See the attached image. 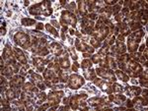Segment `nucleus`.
I'll list each match as a JSON object with an SVG mask.
<instances>
[{"label": "nucleus", "instance_id": "1", "mask_svg": "<svg viewBox=\"0 0 148 111\" xmlns=\"http://www.w3.org/2000/svg\"><path fill=\"white\" fill-rule=\"evenodd\" d=\"M29 12L31 15L34 16L40 15V14H43V16H50L52 13V10L50 8V2L45 0L43 2H41V3L31 6L29 9Z\"/></svg>", "mask_w": 148, "mask_h": 111}, {"label": "nucleus", "instance_id": "2", "mask_svg": "<svg viewBox=\"0 0 148 111\" xmlns=\"http://www.w3.org/2000/svg\"><path fill=\"white\" fill-rule=\"evenodd\" d=\"M143 31H136L135 33L129 34L128 38V50L131 53H133L137 49L138 47V43L140 42V39L143 36Z\"/></svg>", "mask_w": 148, "mask_h": 111}, {"label": "nucleus", "instance_id": "3", "mask_svg": "<svg viewBox=\"0 0 148 111\" xmlns=\"http://www.w3.org/2000/svg\"><path fill=\"white\" fill-rule=\"evenodd\" d=\"M76 23H77V19H76L75 15L71 13L68 10H64L61 13V19H60V24L63 27L66 26V24L71 25L72 27H76Z\"/></svg>", "mask_w": 148, "mask_h": 111}, {"label": "nucleus", "instance_id": "4", "mask_svg": "<svg viewBox=\"0 0 148 111\" xmlns=\"http://www.w3.org/2000/svg\"><path fill=\"white\" fill-rule=\"evenodd\" d=\"M84 84H85L84 78H82L81 76L77 75V74H73V75H71L69 77V83L67 87L72 89H77L82 87Z\"/></svg>", "mask_w": 148, "mask_h": 111}, {"label": "nucleus", "instance_id": "5", "mask_svg": "<svg viewBox=\"0 0 148 111\" xmlns=\"http://www.w3.org/2000/svg\"><path fill=\"white\" fill-rule=\"evenodd\" d=\"M14 40L20 46L25 47V48H29L30 44H31V41H30L28 34H24L23 32H18V33L14 36Z\"/></svg>", "mask_w": 148, "mask_h": 111}, {"label": "nucleus", "instance_id": "6", "mask_svg": "<svg viewBox=\"0 0 148 111\" xmlns=\"http://www.w3.org/2000/svg\"><path fill=\"white\" fill-rule=\"evenodd\" d=\"M96 73L98 74L99 76H101L103 79H106V80L111 81V82L117 81V79H115L114 75V72H113L112 70H105V69H102V68H97Z\"/></svg>", "mask_w": 148, "mask_h": 111}, {"label": "nucleus", "instance_id": "7", "mask_svg": "<svg viewBox=\"0 0 148 111\" xmlns=\"http://www.w3.org/2000/svg\"><path fill=\"white\" fill-rule=\"evenodd\" d=\"M64 92L63 91H52L50 92L48 94V100H50V104H58L60 101L61 98L63 96Z\"/></svg>", "mask_w": 148, "mask_h": 111}, {"label": "nucleus", "instance_id": "8", "mask_svg": "<svg viewBox=\"0 0 148 111\" xmlns=\"http://www.w3.org/2000/svg\"><path fill=\"white\" fill-rule=\"evenodd\" d=\"M14 50H15V55L16 57H17V59L19 60L20 63H22L23 65H25L26 68H29V66L27 65V58L26 56H25V54L22 52V50L20 49V48L18 47H14Z\"/></svg>", "mask_w": 148, "mask_h": 111}, {"label": "nucleus", "instance_id": "9", "mask_svg": "<svg viewBox=\"0 0 148 111\" xmlns=\"http://www.w3.org/2000/svg\"><path fill=\"white\" fill-rule=\"evenodd\" d=\"M48 47H50V51L54 53V54H55V56H60V54L62 52V47L59 43L52 42V43H50Z\"/></svg>", "mask_w": 148, "mask_h": 111}, {"label": "nucleus", "instance_id": "10", "mask_svg": "<svg viewBox=\"0 0 148 111\" xmlns=\"http://www.w3.org/2000/svg\"><path fill=\"white\" fill-rule=\"evenodd\" d=\"M24 83V78L21 77V76H15V77H13L11 79L10 81V85L13 87H19L21 85Z\"/></svg>", "mask_w": 148, "mask_h": 111}, {"label": "nucleus", "instance_id": "11", "mask_svg": "<svg viewBox=\"0 0 148 111\" xmlns=\"http://www.w3.org/2000/svg\"><path fill=\"white\" fill-rule=\"evenodd\" d=\"M126 92L130 96H137L141 92V89L136 87H126Z\"/></svg>", "mask_w": 148, "mask_h": 111}, {"label": "nucleus", "instance_id": "12", "mask_svg": "<svg viewBox=\"0 0 148 111\" xmlns=\"http://www.w3.org/2000/svg\"><path fill=\"white\" fill-rule=\"evenodd\" d=\"M69 65H70V64H69V60H68V54L66 52H64V55L59 59V66H60L61 68L67 69L69 68Z\"/></svg>", "mask_w": 148, "mask_h": 111}, {"label": "nucleus", "instance_id": "13", "mask_svg": "<svg viewBox=\"0 0 148 111\" xmlns=\"http://www.w3.org/2000/svg\"><path fill=\"white\" fill-rule=\"evenodd\" d=\"M126 96H121V94H117V96H110V100L113 102L117 103V104H122V101L126 100Z\"/></svg>", "mask_w": 148, "mask_h": 111}, {"label": "nucleus", "instance_id": "14", "mask_svg": "<svg viewBox=\"0 0 148 111\" xmlns=\"http://www.w3.org/2000/svg\"><path fill=\"white\" fill-rule=\"evenodd\" d=\"M2 56H3L4 59H12V50H11V46L9 44H7L5 46L3 50V53H2Z\"/></svg>", "mask_w": 148, "mask_h": 111}, {"label": "nucleus", "instance_id": "15", "mask_svg": "<svg viewBox=\"0 0 148 111\" xmlns=\"http://www.w3.org/2000/svg\"><path fill=\"white\" fill-rule=\"evenodd\" d=\"M23 26L26 27H30V26H35L36 25V20L34 19H30V18H23L22 21H21Z\"/></svg>", "mask_w": 148, "mask_h": 111}, {"label": "nucleus", "instance_id": "16", "mask_svg": "<svg viewBox=\"0 0 148 111\" xmlns=\"http://www.w3.org/2000/svg\"><path fill=\"white\" fill-rule=\"evenodd\" d=\"M78 4H79V11L80 14L83 16L86 15L87 13V2L85 1H78Z\"/></svg>", "mask_w": 148, "mask_h": 111}, {"label": "nucleus", "instance_id": "17", "mask_svg": "<svg viewBox=\"0 0 148 111\" xmlns=\"http://www.w3.org/2000/svg\"><path fill=\"white\" fill-rule=\"evenodd\" d=\"M115 51H117V53H119V54L126 52V45H124V43H122V41L117 40V46H115Z\"/></svg>", "mask_w": 148, "mask_h": 111}, {"label": "nucleus", "instance_id": "18", "mask_svg": "<svg viewBox=\"0 0 148 111\" xmlns=\"http://www.w3.org/2000/svg\"><path fill=\"white\" fill-rule=\"evenodd\" d=\"M6 98L7 99H13V98H16V92L15 91H14L13 89H7V91H6Z\"/></svg>", "mask_w": 148, "mask_h": 111}, {"label": "nucleus", "instance_id": "19", "mask_svg": "<svg viewBox=\"0 0 148 111\" xmlns=\"http://www.w3.org/2000/svg\"><path fill=\"white\" fill-rule=\"evenodd\" d=\"M45 28H47L48 32H50V33L52 34H54L55 38H57V36H58V33H57V31H56V30H55L54 28L52 27L50 24H47V26H45Z\"/></svg>", "mask_w": 148, "mask_h": 111}, {"label": "nucleus", "instance_id": "20", "mask_svg": "<svg viewBox=\"0 0 148 111\" xmlns=\"http://www.w3.org/2000/svg\"><path fill=\"white\" fill-rule=\"evenodd\" d=\"M117 77H119V79H122L124 82H128V81L129 80V77L128 75H126L124 72H122V71H117Z\"/></svg>", "mask_w": 148, "mask_h": 111}, {"label": "nucleus", "instance_id": "21", "mask_svg": "<svg viewBox=\"0 0 148 111\" xmlns=\"http://www.w3.org/2000/svg\"><path fill=\"white\" fill-rule=\"evenodd\" d=\"M92 67V61H90L89 59H85L82 61V69H89Z\"/></svg>", "mask_w": 148, "mask_h": 111}, {"label": "nucleus", "instance_id": "22", "mask_svg": "<svg viewBox=\"0 0 148 111\" xmlns=\"http://www.w3.org/2000/svg\"><path fill=\"white\" fill-rule=\"evenodd\" d=\"M112 89H113V91L115 92H121L124 91V87L119 84H114L112 85Z\"/></svg>", "mask_w": 148, "mask_h": 111}, {"label": "nucleus", "instance_id": "23", "mask_svg": "<svg viewBox=\"0 0 148 111\" xmlns=\"http://www.w3.org/2000/svg\"><path fill=\"white\" fill-rule=\"evenodd\" d=\"M90 42H91V44L93 45L94 48H98V47H100V46H101L100 41H98L96 38H92L91 40H90Z\"/></svg>", "mask_w": 148, "mask_h": 111}, {"label": "nucleus", "instance_id": "24", "mask_svg": "<svg viewBox=\"0 0 148 111\" xmlns=\"http://www.w3.org/2000/svg\"><path fill=\"white\" fill-rule=\"evenodd\" d=\"M119 8H121V6L119 5H115L114 7H113V13L115 14V15H117V13H119Z\"/></svg>", "mask_w": 148, "mask_h": 111}, {"label": "nucleus", "instance_id": "25", "mask_svg": "<svg viewBox=\"0 0 148 111\" xmlns=\"http://www.w3.org/2000/svg\"><path fill=\"white\" fill-rule=\"evenodd\" d=\"M78 67H79V64H78L77 62H75V63L73 64V66H72V70L74 71V72H77V71H78Z\"/></svg>", "mask_w": 148, "mask_h": 111}, {"label": "nucleus", "instance_id": "26", "mask_svg": "<svg viewBox=\"0 0 148 111\" xmlns=\"http://www.w3.org/2000/svg\"><path fill=\"white\" fill-rule=\"evenodd\" d=\"M104 3L107 4V5H115V4L117 3V1H115V0H114V1H112V0H109V1H105Z\"/></svg>", "mask_w": 148, "mask_h": 111}, {"label": "nucleus", "instance_id": "27", "mask_svg": "<svg viewBox=\"0 0 148 111\" xmlns=\"http://www.w3.org/2000/svg\"><path fill=\"white\" fill-rule=\"evenodd\" d=\"M36 29L37 30H41V31H43V25L41 24V23H39V24L36 25Z\"/></svg>", "mask_w": 148, "mask_h": 111}, {"label": "nucleus", "instance_id": "28", "mask_svg": "<svg viewBox=\"0 0 148 111\" xmlns=\"http://www.w3.org/2000/svg\"><path fill=\"white\" fill-rule=\"evenodd\" d=\"M126 105H128V108H132L133 107V103L131 100H129V99H128V103H126Z\"/></svg>", "mask_w": 148, "mask_h": 111}, {"label": "nucleus", "instance_id": "29", "mask_svg": "<svg viewBox=\"0 0 148 111\" xmlns=\"http://www.w3.org/2000/svg\"><path fill=\"white\" fill-rule=\"evenodd\" d=\"M5 34H6V30L1 28V36H5Z\"/></svg>", "mask_w": 148, "mask_h": 111}, {"label": "nucleus", "instance_id": "30", "mask_svg": "<svg viewBox=\"0 0 148 111\" xmlns=\"http://www.w3.org/2000/svg\"><path fill=\"white\" fill-rule=\"evenodd\" d=\"M144 48H145V44H142L139 48V52H142L143 50H144Z\"/></svg>", "mask_w": 148, "mask_h": 111}, {"label": "nucleus", "instance_id": "31", "mask_svg": "<svg viewBox=\"0 0 148 111\" xmlns=\"http://www.w3.org/2000/svg\"><path fill=\"white\" fill-rule=\"evenodd\" d=\"M29 4H30V2L29 1H28V0H25V5H29Z\"/></svg>", "mask_w": 148, "mask_h": 111}]
</instances>
